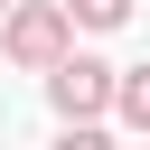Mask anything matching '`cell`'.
<instances>
[{"mask_svg":"<svg viewBox=\"0 0 150 150\" xmlns=\"http://www.w3.org/2000/svg\"><path fill=\"white\" fill-rule=\"evenodd\" d=\"M0 47H9V66H66L75 56V9L66 0H19L9 9V28H0Z\"/></svg>","mask_w":150,"mask_h":150,"instance_id":"cell-1","label":"cell"},{"mask_svg":"<svg viewBox=\"0 0 150 150\" xmlns=\"http://www.w3.org/2000/svg\"><path fill=\"white\" fill-rule=\"evenodd\" d=\"M112 94H122V75H112L103 56H66V66H47V103H56L66 122H103Z\"/></svg>","mask_w":150,"mask_h":150,"instance_id":"cell-2","label":"cell"},{"mask_svg":"<svg viewBox=\"0 0 150 150\" xmlns=\"http://www.w3.org/2000/svg\"><path fill=\"white\" fill-rule=\"evenodd\" d=\"M112 112H122L131 131H150V66H131V75H122V94H112Z\"/></svg>","mask_w":150,"mask_h":150,"instance_id":"cell-3","label":"cell"},{"mask_svg":"<svg viewBox=\"0 0 150 150\" xmlns=\"http://www.w3.org/2000/svg\"><path fill=\"white\" fill-rule=\"evenodd\" d=\"M66 9H75V28H122L131 19V0H66Z\"/></svg>","mask_w":150,"mask_h":150,"instance_id":"cell-4","label":"cell"},{"mask_svg":"<svg viewBox=\"0 0 150 150\" xmlns=\"http://www.w3.org/2000/svg\"><path fill=\"white\" fill-rule=\"evenodd\" d=\"M56 150H112V131H103V122H66V131H56Z\"/></svg>","mask_w":150,"mask_h":150,"instance_id":"cell-5","label":"cell"},{"mask_svg":"<svg viewBox=\"0 0 150 150\" xmlns=\"http://www.w3.org/2000/svg\"><path fill=\"white\" fill-rule=\"evenodd\" d=\"M0 9H19V0H0Z\"/></svg>","mask_w":150,"mask_h":150,"instance_id":"cell-6","label":"cell"}]
</instances>
